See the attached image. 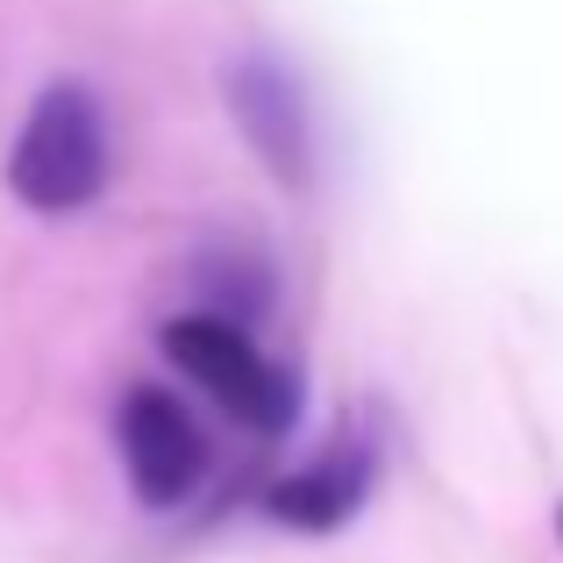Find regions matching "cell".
Wrapping results in <instances>:
<instances>
[{
  "label": "cell",
  "mask_w": 563,
  "mask_h": 563,
  "mask_svg": "<svg viewBox=\"0 0 563 563\" xmlns=\"http://www.w3.org/2000/svg\"><path fill=\"white\" fill-rule=\"evenodd\" d=\"M372 478H378V450L372 435H335L329 450H314L307 464H292L286 478L264 485V521L292 528V536H335L364 514L372 499Z\"/></svg>",
  "instance_id": "5"
},
{
  "label": "cell",
  "mask_w": 563,
  "mask_h": 563,
  "mask_svg": "<svg viewBox=\"0 0 563 563\" xmlns=\"http://www.w3.org/2000/svg\"><path fill=\"white\" fill-rule=\"evenodd\" d=\"M556 542H563V507H556Z\"/></svg>",
  "instance_id": "6"
},
{
  "label": "cell",
  "mask_w": 563,
  "mask_h": 563,
  "mask_svg": "<svg viewBox=\"0 0 563 563\" xmlns=\"http://www.w3.org/2000/svg\"><path fill=\"white\" fill-rule=\"evenodd\" d=\"M108 172H114V136L100 93L86 79H51L14 129L8 192L29 214H79L108 192Z\"/></svg>",
  "instance_id": "1"
},
{
  "label": "cell",
  "mask_w": 563,
  "mask_h": 563,
  "mask_svg": "<svg viewBox=\"0 0 563 563\" xmlns=\"http://www.w3.org/2000/svg\"><path fill=\"white\" fill-rule=\"evenodd\" d=\"M114 435H122L129 493L151 514H179L207 485V471H214V450H207L192 407L179 393H165V385H129L122 413H114Z\"/></svg>",
  "instance_id": "4"
},
{
  "label": "cell",
  "mask_w": 563,
  "mask_h": 563,
  "mask_svg": "<svg viewBox=\"0 0 563 563\" xmlns=\"http://www.w3.org/2000/svg\"><path fill=\"white\" fill-rule=\"evenodd\" d=\"M165 357L179 364V378H192L207 399H214L229 421H243L250 435H286L300 421V378L286 364H272L257 350V335L229 314H179L165 321Z\"/></svg>",
  "instance_id": "2"
},
{
  "label": "cell",
  "mask_w": 563,
  "mask_h": 563,
  "mask_svg": "<svg viewBox=\"0 0 563 563\" xmlns=\"http://www.w3.org/2000/svg\"><path fill=\"white\" fill-rule=\"evenodd\" d=\"M221 108H229L235 136L250 143L264 172H272L286 192H314L321 172V143H314V108H307L300 71L278 51L250 43V51L221 57Z\"/></svg>",
  "instance_id": "3"
}]
</instances>
